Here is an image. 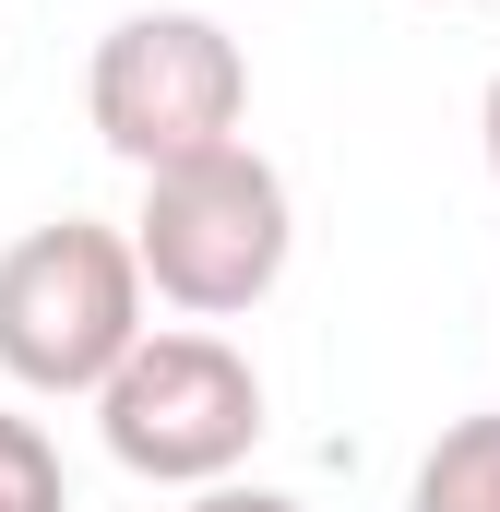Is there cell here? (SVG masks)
<instances>
[{
  "mask_svg": "<svg viewBox=\"0 0 500 512\" xmlns=\"http://www.w3.org/2000/svg\"><path fill=\"white\" fill-rule=\"evenodd\" d=\"M0 512H72L60 453H48V429H36V417H0Z\"/></svg>",
  "mask_w": 500,
  "mask_h": 512,
  "instance_id": "obj_6",
  "label": "cell"
},
{
  "mask_svg": "<svg viewBox=\"0 0 500 512\" xmlns=\"http://www.w3.org/2000/svg\"><path fill=\"white\" fill-rule=\"evenodd\" d=\"M417 512H500V417H453L417 465Z\"/></svg>",
  "mask_w": 500,
  "mask_h": 512,
  "instance_id": "obj_5",
  "label": "cell"
},
{
  "mask_svg": "<svg viewBox=\"0 0 500 512\" xmlns=\"http://www.w3.org/2000/svg\"><path fill=\"white\" fill-rule=\"evenodd\" d=\"M477 131H489V179H500V84H489V120H477Z\"/></svg>",
  "mask_w": 500,
  "mask_h": 512,
  "instance_id": "obj_8",
  "label": "cell"
},
{
  "mask_svg": "<svg viewBox=\"0 0 500 512\" xmlns=\"http://www.w3.org/2000/svg\"><path fill=\"white\" fill-rule=\"evenodd\" d=\"M84 108H96V143L120 167H191L215 143H239L250 120V60L215 12H131L96 36V72H84Z\"/></svg>",
  "mask_w": 500,
  "mask_h": 512,
  "instance_id": "obj_3",
  "label": "cell"
},
{
  "mask_svg": "<svg viewBox=\"0 0 500 512\" xmlns=\"http://www.w3.org/2000/svg\"><path fill=\"white\" fill-rule=\"evenodd\" d=\"M286 179L250 155V143H215L191 167H155L143 179V215H131V274L191 310V322H227L250 298H274L286 274Z\"/></svg>",
  "mask_w": 500,
  "mask_h": 512,
  "instance_id": "obj_1",
  "label": "cell"
},
{
  "mask_svg": "<svg viewBox=\"0 0 500 512\" xmlns=\"http://www.w3.org/2000/svg\"><path fill=\"white\" fill-rule=\"evenodd\" d=\"M191 512H298L286 489H239V477H215V489H191Z\"/></svg>",
  "mask_w": 500,
  "mask_h": 512,
  "instance_id": "obj_7",
  "label": "cell"
},
{
  "mask_svg": "<svg viewBox=\"0 0 500 512\" xmlns=\"http://www.w3.org/2000/svg\"><path fill=\"white\" fill-rule=\"evenodd\" d=\"M96 429L131 477L155 489H215L239 477L262 441V370L227 334H143L120 370L96 382Z\"/></svg>",
  "mask_w": 500,
  "mask_h": 512,
  "instance_id": "obj_4",
  "label": "cell"
},
{
  "mask_svg": "<svg viewBox=\"0 0 500 512\" xmlns=\"http://www.w3.org/2000/svg\"><path fill=\"white\" fill-rule=\"evenodd\" d=\"M131 346H143V274L120 227L60 215L0 251V370L24 393H96Z\"/></svg>",
  "mask_w": 500,
  "mask_h": 512,
  "instance_id": "obj_2",
  "label": "cell"
}]
</instances>
